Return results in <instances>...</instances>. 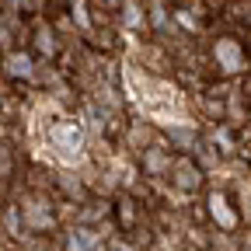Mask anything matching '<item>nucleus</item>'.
<instances>
[{
  "label": "nucleus",
  "mask_w": 251,
  "mask_h": 251,
  "mask_svg": "<svg viewBox=\"0 0 251 251\" xmlns=\"http://www.w3.org/2000/svg\"><path fill=\"white\" fill-rule=\"evenodd\" d=\"M171 161H175V153L164 150V147H147L143 150V171L147 175H168Z\"/></svg>",
  "instance_id": "nucleus-6"
},
{
  "label": "nucleus",
  "mask_w": 251,
  "mask_h": 251,
  "mask_svg": "<svg viewBox=\"0 0 251 251\" xmlns=\"http://www.w3.org/2000/svg\"><path fill=\"white\" fill-rule=\"evenodd\" d=\"M206 216L220 234L241 230V209H237V202H234V196L227 188H209L206 192Z\"/></svg>",
  "instance_id": "nucleus-3"
},
{
  "label": "nucleus",
  "mask_w": 251,
  "mask_h": 251,
  "mask_svg": "<svg viewBox=\"0 0 251 251\" xmlns=\"http://www.w3.org/2000/svg\"><path fill=\"white\" fill-rule=\"evenodd\" d=\"M25 49L35 59L56 63L63 52H67V42H63L59 28L52 21H46L42 14H35V18H25Z\"/></svg>",
  "instance_id": "nucleus-2"
},
{
  "label": "nucleus",
  "mask_w": 251,
  "mask_h": 251,
  "mask_svg": "<svg viewBox=\"0 0 251 251\" xmlns=\"http://www.w3.org/2000/svg\"><path fill=\"white\" fill-rule=\"evenodd\" d=\"M206 67L213 77L234 80V77H244L251 70V52L237 35H216L206 49Z\"/></svg>",
  "instance_id": "nucleus-1"
},
{
  "label": "nucleus",
  "mask_w": 251,
  "mask_h": 251,
  "mask_svg": "<svg viewBox=\"0 0 251 251\" xmlns=\"http://www.w3.org/2000/svg\"><path fill=\"white\" fill-rule=\"evenodd\" d=\"M74 237H77V241H67V251H94V248L101 244L91 230H80V234H74Z\"/></svg>",
  "instance_id": "nucleus-7"
},
{
  "label": "nucleus",
  "mask_w": 251,
  "mask_h": 251,
  "mask_svg": "<svg viewBox=\"0 0 251 251\" xmlns=\"http://www.w3.org/2000/svg\"><path fill=\"white\" fill-rule=\"evenodd\" d=\"M0 209H4V188H0Z\"/></svg>",
  "instance_id": "nucleus-8"
},
{
  "label": "nucleus",
  "mask_w": 251,
  "mask_h": 251,
  "mask_svg": "<svg viewBox=\"0 0 251 251\" xmlns=\"http://www.w3.org/2000/svg\"><path fill=\"white\" fill-rule=\"evenodd\" d=\"M168 181L178 188V192L196 196V192H202V185H206V171L199 168V161L192 153H175V161L168 168Z\"/></svg>",
  "instance_id": "nucleus-4"
},
{
  "label": "nucleus",
  "mask_w": 251,
  "mask_h": 251,
  "mask_svg": "<svg viewBox=\"0 0 251 251\" xmlns=\"http://www.w3.org/2000/svg\"><path fill=\"white\" fill-rule=\"evenodd\" d=\"M143 216H147V213H143L140 199H133V196H119V199H112V224H115L119 234H133V230H140Z\"/></svg>",
  "instance_id": "nucleus-5"
}]
</instances>
